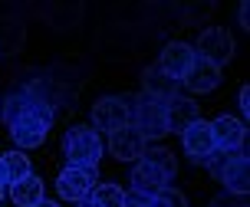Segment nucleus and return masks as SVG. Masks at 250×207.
Masks as SVG:
<instances>
[{
  "label": "nucleus",
  "instance_id": "obj_5",
  "mask_svg": "<svg viewBox=\"0 0 250 207\" xmlns=\"http://www.w3.org/2000/svg\"><path fill=\"white\" fill-rule=\"evenodd\" d=\"M92 125L99 132H119L125 125H132V109H128V99L122 96H105L92 105Z\"/></svg>",
  "mask_w": 250,
  "mask_h": 207
},
{
  "label": "nucleus",
  "instance_id": "obj_12",
  "mask_svg": "<svg viewBox=\"0 0 250 207\" xmlns=\"http://www.w3.org/2000/svg\"><path fill=\"white\" fill-rule=\"evenodd\" d=\"M145 145H148V142H145L132 125H125V128L112 132V138H109V148H112V155L119 161H138L145 151H148Z\"/></svg>",
  "mask_w": 250,
  "mask_h": 207
},
{
  "label": "nucleus",
  "instance_id": "obj_25",
  "mask_svg": "<svg viewBox=\"0 0 250 207\" xmlns=\"http://www.w3.org/2000/svg\"><path fill=\"white\" fill-rule=\"evenodd\" d=\"M240 112H244V115L250 112V89H247V85L240 89Z\"/></svg>",
  "mask_w": 250,
  "mask_h": 207
},
{
  "label": "nucleus",
  "instance_id": "obj_3",
  "mask_svg": "<svg viewBox=\"0 0 250 207\" xmlns=\"http://www.w3.org/2000/svg\"><path fill=\"white\" fill-rule=\"evenodd\" d=\"M128 109H132V128H135L145 142L148 138H165L168 135V122H165V102L155 96H135L128 99Z\"/></svg>",
  "mask_w": 250,
  "mask_h": 207
},
{
  "label": "nucleus",
  "instance_id": "obj_2",
  "mask_svg": "<svg viewBox=\"0 0 250 207\" xmlns=\"http://www.w3.org/2000/svg\"><path fill=\"white\" fill-rule=\"evenodd\" d=\"M62 155L73 168H96L102 158V138L89 125H76L62 135Z\"/></svg>",
  "mask_w": 250,
  "mask_h": 207
},
{
  "label": "nucleus",
  "instance_id": "obj_18",
  "mask_svg": "<svg viewBox=\"0 0 250 207\" xmlns=\"http://www.w3.org/2000/svg\"><path fill=\"white\" fill-rule=\"evenodd\" d=\"M30 102H33V99L26 96L23 89H17V92H10V96H7L3 102H0V109H3V122H7V125L20 122V119L26 115V109H30Z\"/></svg>",
  "mask_w": 250,
  "mask_h": 207
},
{
  "label": "nucleus",
  "instance_id": "obj_8",
  "mask_svg": "<svg viewBox=\"0 0 250 207\" xmlns=\"http://www.w3.org/2000/svg\"><path fill=\"white\" fill-rule=\"evenodd\" d=\"M211 138L217 151H240L247 145V125H244V119L221 115V119L211 122Z\"/></svg>",
  "mask_w": 250,
  "mask_h": 207
},
{
  "label": "nucleus",
  "instance_id": "obj_29",
  "mask_svg": "<svg viewBox=\"0 0 250 207\" xmlns=\"http://www.w3.org/2000/svg\"><path fill=\"white\" fill-rule=\"evenodd\" d=\"M0 201H3V184H0Z\"/></svg>",
  "mask_w": 250,
  "mask_h": 207
},
{
  "label": "nucleus",
  "instance_id": "obj_16",
  "mask_svg": "<svg viewBox=\"0 0 250 207\" xmlns=\"http://www.w3.org/2000/svg\"><path fill=\"white\" fill-rule=\"evenodd\" d=\"M33 168H30V158H26L23 151H7V155H0V178L3 184H17L30 178Z\"/></svg>",
  "mask_w": 250,
  "mask_h": 207
},
{
  "label": "nucleus",
  "instance_id": "obj_11",
  "mask_svg": "<svg viewBox=\"0 0 250 207\" xmlns=\"http://www.w3.org/2000/svg\"><path fill=\"white\" fill-rule=\"evenodd\" d=\"M201 119L198 102H191L188 96H175L171 102H165V122H168V132L181 135L188 125H194Z\"/></svg>",
  "mask_w": 250,
  "mask_h": 207
},
{
  "label": "nucleus",
  "instance_id": "obj_30",
  "mask_svg": "<svg viewBox=\"0 0 250 207\" xmlns=\"http://www.w3.org/2000/svg\"><path fill=\"white\" fill-rule=\"evenodd\" d=\"M0 184H3V178H0Z\"/></svg>",
  "mask_w": 250,
  "mask_h": 207
},
{
  "label": "nucleus",
  "instance_id": "obj_1",
  "mask_svg": "<svg viewBox=\"0 0 250 207\" xmlns=\"http://www.w3.org/2000/svg\"><path fill=\"white\" fill-rule=\"evenodd\" d=\"M53 115H56V112H53L50 105H43V102L33 99L23 119L10 125V135H13V142H17V151H20V148H40L43 145L46 135H50Z\"/></svg>",
  "mask_w": 250,
  "mask_h": 207
},
{
  "label": "nucleus",
  "instance_id": "obj_7",
  "mask_svg": "<svg viewBox=\"0 0 250 207\" xmlns=\"http://www.w3.org/2000/svg\"><path fill=\"white\" fill-rule=\"evenodd\" d=\"M181 145H185V155L194 161V165H204V161L217 151V148H214V138H211V122L198 119L194 125H188L185 132H181Z\"/></svg>",
  "mask_w": 250,
  "mask_h": 207
},
{
  "label": "nucleus",
  "instance_id": "obj_15",
  "mask_svg": "<svg viewBox=\"0 0 250 207\" xmlns=\"http://www.w3.org/2000/svg\"><path fill=\"white\" fill-rule=\"evenodd\" d=\"M142 85H145V96H155V99H162V102H171L178 96V89H181V83L178 79H168L158 66H148L142 73Z\"/></svg>",
  "mask_w": 250,
  "mask_h": 207
},
{
  "label": "nucleus",
  "instance_id": "obj_28",
  "mask_svg": "<svg viewBox=\"0 0 250 207\" xmlns=\"http://www.w3.org/2000/svg\"><path fill=\"white\" fill-rule=\"evenodd\" d=\"M37 207H60V204H56V201H40Z\"/></svg>",
  "mask_w": 250,
  "mask_h": 207
},
{
  "label": "nucleus",
  "instance_id": "obj_14",
  "mask_svg": "<svg viewBox=\"0 0 250 207\" xmlns=\"http://www.w3.org/2000/svg\"><path fill=\"white\" fill-rule=\"evenodd\" d=\"M221 184H224L227 194H247L250 191V161H247V151H240L237 158L227 165V171L221 174Z\"/></svg>",
  "mask_w": 250,
  "mask_h": 207
},
{
  "label": "nucleus",
  "instance_id": "obj_24",
  "mask_svg": "<svg viewBox=\"0 0 250 207\" xmlns=\"http://www.w3.org/2000/svg\"><path fill=\"white\" fill-rule=\"evenodd\" d=\"M122 207H148V197H138V194H128Z\"/></svg>",
  "mask_w": 250,
  "mask_h": 207
},
{
  "label": "nucleus",
  "instance_id": "obj_19",
  "mask_svg": "<svg viewBox=\"0 0 250 207\" xmlns=\"http://www.w3.org/2000/svg\"><path fill=\"white\" fill-rule=\"evenodd\" d=\"M142 158L148 161V165H155L168 181L178 174V158H175V151H168V148H151V151H145Z\"/></svg>",
  "mask_w": 250,
  "mask_h": 207
},
{
  "label": "nucleus",
  "instance_id": "obj_4",
  "mask_svg": "<svg viewBox=\"0 0 250 207\" xmlns=\"http://www.w3.org/2000/svg\"><path fill=\"white\" fill-rule=\"evenodd\" d=\"M194 56L204 62H214L221 69L234 56V37L227 33L224 26H208V30H201L198 43H194Z\"/></svg>",
  "mask_w": 250,
  "mask_h": 207
},
{
  "label": "nucleus",
  "instance_id": "obj_23",
  "mask_svg": "<svg viewBox=\"0 0 250 207\" xmlns=\"http://www.w3.org/2000/svg\"><path fill=\"white\" fill-rule=\"evenodd\" d=\"M211 207H247V197H240V194H217L211 201Z\"/></svg>",
  "mask_w": 250,
  "mask_h": 207
},
{
  "label": "nucleus",
  "instance_id": "obj_26",
  "mask_svg": "<svg viewBox=\"0 0 250 207\" xmlns=\"http://www.w3.org/2000/svg\"><path fill=\"white\" fill-rule=\"evenodd\" d=\"M240 26H250V3H240Z\"/></svg>",
  "mask_w": 250,
  "mask_h": 207
},
{
  "label": "nucleus",
  "instance_id": "obj_27",
  "mask_svg": "<svg viewBox=\"0 0 250 207\" xmlns=\"http://www.w3.org/2000/svg\"><path fill=\"white\" fill-rule=\"evenodd\" d=\"M76 207H99V204H96V201H89V197H86V201H76Z\"/></svg>",
  "mask_w": 250,
  "mask_h": 207
},
{
  "label": "nucleus",
  "instance_id": "obj_6",
  "mask_svg": "<svg viewBox=\"0 0 250 207\" xmlns=\"http://www.w3.org/2000/svg\"><path fill=\"white\" fill-rule=\"evenodd\" d=\"M99 184V174H96V168H62L60 178H56V191H60V197H66V201H86L89 191Z\"/></svg>",
  "mask_w": 250,
  "mask_h": 207
},
{
  "label": "nucleus",
  "instance_id": "obj_17",
  "mask_svg": "<svg viewBox=\"0 0 250 207\" xmlns=\"http://www.w3.org/2000/svg\"><path fill=\"white\" fill-rule=\"evenodd\" d=\"M10 197H13L17 207H37L40 201H43V181H40L37 174H30L23 181L10 184Z\"/></svg>",
  "mask_w": 250,
  "mask_h": 207
},
{
  "label": "nucleus",
  "instance_id": "obj_21",
  "mask_svg": "<svg viewBox=\"0 0 250 207\" xmlns=\"http://www.w3.org/2000/svg\"><path fill=\"white\" fill-rule=\"evenodd\" d=\"M240 151H247V148H240ZM240 151H214V155H211V158H208V161H204V165H208V171H211L214 178L221 181V174H224V171H227V165H230V161L237 158Z\"/></svg>",
  "mask_w": 250,
  "mask_h": 207
},
{
  "label": "nucleus",
  "instance_id": "obj_22",
  "mask_svg": "<svg viewBox=\"0 0 250 207\" xmlns=\"http://www.w3.org/2000/svg\"><path fill=\"white\" fill-rule=\"evenodd\" d=\"M148 207H188V197L175 187H165L158 197H148Z\"/></svg>",
  "mask_w": 250,
  "mask_h": 207
},
{
  "label": "nucleus",
  "instance_id": "obj_20",
  "mask_svg": "<svg viewBox=\"0 0 250 207\" xmlns=\"http://www.w3.org/2000/svg\"><path fill=\"white\" fill-rule=\"evenodd\" d=\"M89 201H96L99 207H122L125 204V191L119 184H96L89 191Z\"/></svg>",
  "mask_w": 250,
  "mask_h": 207
},
{
  "label": "nucleus",
  "instance_id": "obj_9",
  "mask_svg": "<svg viewBox=\"0 0 250 207\" xmlns=\"http://www.w3.org/2000/svg\"><path fill=\"white\" fill-rule=\"evenodd\" d=\"M165 187H171V181H168L155 165H148L145 158H138V165L132 168V194H138V197H158Z\"/></svg>",
  "mask_w": 250,
  "mask_h": 207
},
{
  "label": "nucleus",
  "instance_id": "obj_10",
  "mask_svg": "<svg viewBox=\"0 0 250 207\" xmlns=\"http://www.w3.org/2000/svg\"><path fill=\"white\" fill-rule=\"evenodd\" d=\"M194 62V46L191 43H168L162 49V60H158V69H162L168 79H185V73L191 69Z\"/></svg>",
  "mask_w": 250,
  "mask_h": 207
},
{
  "label": "nucleus",
  "instance_id": "obj_13",
  "mask_svg": "<svg viewBox=\"0 0 250 207\" xmlns=\"http://www.w3.org/2000/svg\"><path fill=\"white\" fill-rule=\"evenodd\" d=\"M217 83H221V69H217L214 62L198 60V56H194L191 69H188L185 79H181V85H185V89H191V92H214V89H217Z\"/></svg>",
  "mask_w": 250,
  "mask_h": 207
}]
</instances>
